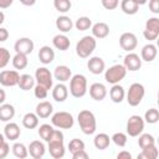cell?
I'll return each instance as SVG.
<instances>
[{
	"label": "cell",
	"mask_w": 159,
	"mask_h": 159,
	"mask_svg": "<svg viewBox=\"0 0 159 159\" xmlns=\"http://www.w3.org/2000/svg\"><path fill=\"white\" fill-rule=\"evenodd\" d=\"M77 122H78V125H80L82 133L86 134V135L93 134L96 132V129H97L96 117H94L93 112H91L88 109H83V111H81L78 113Z\"/></svg>",
	"instance_id": "1"
},
{
	"label": "cell",
	"mask_w": 159,
	"mask_h": 159,
	"mask_svg": "<svg viewBox=\"0 0 159 159\" xmlns=\"http://www.w3.org/2000/svg\"><path fill=\"white\" fill-rule=\"evenodd\" d=\"M96 47H97V40L92 35L83 36L76 43V53L81 58H87L93 53Z\"/></svg>",
	"instance_id": "2"
},
{
	"label": "cell",
	"mask_w": 159,
	"mask_h": 159,
	"mask_svg": "<svg viewBox=\"0 0 159 159\" xmlns=\"http://www.w3.org/2000/svg\"><path fill=\"white\" fill-rule=\"evenodd\" d=\"M87 78L86 76L77 73L70 78V93L75 98H82L87 93Z\"/></svg>",
	"instance_id": "3"
},
{
	"label": "cell",
	"mask_w": 159,
	"mask_h": 159,
	"mask_svg": "<svg viewBox=\"0 0 159 159\" xmlns=\"http://www.w3.org/2000/svg\"><path fill=\"white\" fill-rule=\"evenodd\" d=\"M145 96V88L142 83H132L129 86V89L125 93V98H127V102L129 106L132 107H137L142 103L143 98Z\"/></svg>",
	"instance_id": "4"
},
{
	"label": "cell",
	"mask_w": 159,
	"mask_h": 159,
	"mask_svg": "<svg viewBox=\"0 0 159 159\" xmlns=\"http://www.w3.org/2000/svg\"><path fill=\"white\" fill-rule=\"evenodd\" d=\"M51 124L58 129H71L75 124V119H73V116L71 113L61 111V112L52 113Z\"/></svg>",
	"instance_id": "5"
},
{
	"label": "cell",
	"mask_w": 159,
	"mask_h": 159,
	"mask_svg": "<svg viewBox=\"0 0 159 159\" xmlns=\"http://www.w3.org/2000/svg\"><path fill=\"white\" fill-rule=\"evenodd\" d=\"M127 75V70L123 65H113L109 68L104 70V80L111 84L119 83Z\"/></svg>",
	"instance_id": "6"
},
{
	"label": "cell",
	"mask_w": 159,
	"mask_h": 159,
	"mask_svg": "<svg viewBox=\"0 0 159 159\" xmlns=\"http://www.w3.org/2000/svg\"><path fill=\"white\" fill-rule=\"evenodd\" d=\"M144 119L138 116V114H133L128 118L127 120V134L129 137H138L140 133H143V129H144Z\"/></svg>",
	"instance_id": "7"
},
{
	"label": "cell",
	"mask_w": 159,
	"mask_h": 159,
	"mask_svg": "<svg viewBox=\"0 0 159 159\" xmlns=\"http://www.w3.org/2000/svg\"><path fill=\"white\" fill-rule=\"evenodd\" d=\"M35 81L37 84L46 87L48 91L53 87V76L47 67H39L35 72Z\"/></svg>",
	"instance_id": "8"
},
{
	"label": "cell",
	"mask_w": 159,
	"mask_h": 159,
	"mask_svg": "<svg viewBox=\"0 0 159 159\" xmlns=\"http://www.w3.org/2000/svg\"><path fill=\"white\" fill-rule=\"evenodd\" d=\"M143 36L145 40L154 41L159 36V19L158 17H149L145 22V29L143 31Z\"/></svg>",
	"instance_id": "9"
},
{
	"label": "cell",
	"mask_w": 159,
	"mask_h": 159,
	"mask_svg": "<svg viewBox=\"0 0 159 159\" xmlns=\"http://www.w3.org/2000/svg\"><path fill=\"white\" fill-rule=\"evenodd\" d=\"M20 75L16 70H4L0 72V84L4 87H14L19 83Z\"/></svg>",
	"instance_id": "10"
},
{
	"label": "cell",
	"mask_w": 159,
	"mask_h": 159,
	"mask_svg": "<svg viewBox=\"0 0 159 159\" xmlns=\"http://www.w3.org/2000/svg\"><path fill=\"white\" fill-rule=\"evenodd\" d=\"M119 45L124 51L132 52L138 46V39L133 32H123L119 37Z\"/></svg>",
	"instance_id": "11"
},
{
	"label": "cell",
	"mask_w": 159,
	"mask_h": 159,
	"mask_svg": "<svg viewBox=\"0 0 159 159\" xmlns=\"http://www.w3.org/2000/svg\"><path fill=\"white\" fill-rule=\"evenodd\" d=\"M34 47H35V43L30 37H20L14 43V50L16 53L30 55L34 51Z\"/></svg>",
	"instance_id": "12"
},
{
	"label": "cell",
	"mask_w": 159,
	"mask_h": 159,
	"mask_svg": "<svg viewBox=\"0 0 159 159\" xmlns=\"http://www.w3.org/2000/svg\"><path fill=\"white\" fill-rule=\"evenodd\" d=\"M123 66L125 67L127 71H130V72L138 71L142 67V58L139 57V55H137L134 52H128L124 57Z\"/></svg>",
	"instance_id": "13"
},
{
	"label": "cell",
	"mask_w": 159,
	"mask_h": 159,
	"mask_svg": "<svg viewBox=\"0 0 159 159\" xmlns=\"http://www.w3.org/2000/svg\"><path fill=\"white\" fill-rule=\"evenodd\" d=\"M87 68L93 75H101L106 70V62L102 57L93 56V57H89V60L87 61Z\"/></svg>",
	"instance_id": "14"
},
{
	"label": "cell",
	"mask_w": 159,
	"mask_h": 159,
	"mask_svg": "<svg viewBox=\"0 0 159 159\" xmlns=\"http://www.w3.org/2000/svg\"><path fill=\"white\" fill-rule=\"evenodd\" d=\"M89 96L94 101H103L107 96V88L101 82H94L89 86Z\"/></svg>",
	"instance_id": "15"
},
{
	"label": "cell",
	"mask_w": 159,
	"mask_h": 159,
	"mask_svg": "<svg viewBox=\"0 0 159 159\" xmlns=\"http://www.w3.org/2000/svg\"><path fill=\"white\" fill-rule=\"evenodd\" d=\"M27 150L34 159H41L46 153V147L41 140H32L27 147Z\"/></svg>",
	"instance_id": "16"
},
{
	"label": "cell",
	"mask_w": 159,
	"mask_h": 159,
	"mask_svg": "<svg viewBox=\"0 0 159 159\" xmlns=\"http://www.w3.org/2000/svg\"><path fill=\"white\" fill-rule=\"evenodd\" d=\"M53 78L57 80L58 82H67L70 81V78L72 77V71L68 66L66 65H58L55 67V71H53Z\"/></svg>",
	"instance_id": "17"
},
{
	"label": "cell",
	"mask_w": 159,
	"mask_h": 159,
	"mask_svg": "<svg viewBox=\"0 0 159 159\" xmlns=\"http://www.w3.org/2000/svg\"><path fill=\"white\" fill-rule=\"evenodd\" d=\"M20 134H21V129H20V127H19L17 123L7 122L6 125L4 127V135H5V139H9V140L15 142L16 139H19Z\"/></svg>",
	"instance_id": "18"
},
{
	"label": "cell",
	"mask_w": 159,
	"mask_h": 159,
	"mask_svg": "<svg viewBox=\"0 0 159 159\" xmlns=\"http://www.w3.org/2000/svg\"><path fill=\"white\" fill-rule=\"evenodd\" d=\"M158 55V50H157V46L154 43H147L142 47L140 50V58L142 61H145V62H152L155 60Z\"/></svg>",
	"instance_id": "19"
},
{
	"label": "cell",
	"mask_w": 159,
	"mask_h": 159,
	"mask_svg": "<svg viewBox=\"0 0 159 159\" xmlns=\"http://www.w3.org/2000/svg\"><path fill=\"white\" fill-rule=\"evenodd\" d=\"M91 30H92V36L94 39H106L109 35V26L103 21L93 24L91 26Z\"/></svg>",
	"instance_id": "20"
},
{
	"label": "cell",
	"mask_w": 159,
	"mask_h": 159,
	"mask_svg": "<svg viewBox=\"0 0 159 159\" xmlns=\"http://www.w3.org/2000/svg\"><path fill=\"white\" fill-rule=\"evenodd\" d=\"M68 97V88L62 82H58L56 86L52 87V98L56 102H65Z\"/></svg>",
	"instance_id": "21"
},
{
	"label": "cell",
	"mask_w": 159,
	"mask_h": 159,
	"mask_svg": "<svg viewBox=\"0 0 159 159\" xmlns=\"http://www.w3.org/2000/svg\"><path fill=\"white\" fill-rule=\"evenodd\" d=\"M35 113L37 114L39 118H48L50 116H52L53 113V106L48 102V101H42L40 102L37 106H36V109H35Z\"/></svg>",
	"instance_id": "22"
},
{
	"label": "cell",
	"mask_w": 159,
	"mask_h": 159,
	"mask_svg": "<svg viewBox=\"0 0 159 159\" xmlns=\"http://www.w3.org/2000/svg\"><path fill=\"white\" fill-rule=\"evenodd\" d=\"M37 56H39V60H40L41 63H43V65H50V63L55 60V51L52 50V47L45 45V46L40 47Z\"/></svg>",
	"instance_id": "23"
},
{
	"label": "cell",
	"mask_w": 159,
	"mask_h": 159,
	"mask_svg": "<svg viewBox=\"0 0 159 159\" xmlns=\"http://www.w3.org/2000/svg\"><path fill=\"white\" fill-rule=\"evenodd\" d=\"M52 45H53L55 48H57L60 51H66V50L70 48L71 41L65 34H57L52 39Z\"/></svg>",
	"instance_id": "24"
},
{
	"label": "cell",
	"mask_w": 159,
	"mask_h": 159,
	"mask_svg": "<svg viewBox=\"0 0 159 159\" xmlns=\"http://www.w3.org/2000/svg\"><path fill=\"white\" fill-rule=\"evenodd\" d=\"M56 27L57 30H60L62 34H66V32H70L73 27V21L71 20L70 16L67 15H61L56 19Z\"/></svg>",
	"instance_id": "25"
},
{
	"label": "cell",
	"mask_w": 159,
	"mask_h": 159,
	"mask_svg": "<svg viewBox=\"0 0 159 159\" xmlns=\"http://www.w3.org/2000/svg\"><path fill=\"white\" fill-rule=\"evenodd\" d=\"M109 97H111L112 102H114V103H122L123 99L125 98V91H124V88L119 83L112 84V88L109 89Z\"/></svg>",
	"instance_id": "26"
},
{
	"label": "cell",
	"mask_w": 159,
	"mask_h": 159,
	"mask_svg": "<svg viewBox=\"0 0 159 159\" xmlns=\"http://www.w3.org/2000/svg\"><path fill=\"white\" fill-rule=\"evenodd\" d=\"M15 117V107L10 103L0 104V120L1 122H10Z\"/></svg>",
	"instance_id": "27"
},
{
	"label": "cell",
	"mask_w": 159,
	"mask_h": 159,
	"mask_svg": "<svg viewBox=\"0 0 159 159\" xmlns=\"http://www.w3.org/2000/svg\"><path fill=\"white\" fill-rule=\"evenodd\" d=\"M35 84H36L35 77H32L31 75H27V73L20 75L19 83H17V86L20 87V89H22V91H30V89H32L35 87Z\"/></svg>",
	"instance_id": "28"
},
{
	"label": "cell",
	"mask_w": 159,
	"mask_h": 159,
	"mask_svg": "<svg viewBox=\"0 0 159 159\" xmlns=\"http://www.w3.org/2000/svg\"><path fill=\"white\" fill-rule=\"evenodd\" d=\"M48 152H50V155L55 159H61L65 157V153H66V149H65V145L63 143H48Z\"/></svg>",
	"instance_id": "29"
},
{
	"label": "cell",
	"mask_w": 159,
	"mask_h": 159,
	"mask_svg": "<svg viewBox=\"0 0 159 159\" xmlns=\"http://www.w3.org/2000/svg\"><path fill=\"white\" fill-rule=\"evenodd\" d=\"M109 143H111V138H109V135L106 134V133H98V134H96V137H94V139H93L94 147H96L97 149H99V150L107 149V148L109 147Z\"/></svg>",
	"instance_id": "30"
},
{
	"label": "cell",
	"mask_w": 159,
	"mask_h": 159,
	"mask_svg": "<svg viewBox=\"0 0 159 159\" xmlns=\"http://www.w3.org/2000/svg\"><path fill=\"white\" fill-rule=\"evenodd\" d=\"M22 125L26 129H35L39 127V117L36 113L29 112L22 117Z\"/></svg>",
	"instance_id": "31"
},
{
	"label": "cell",
	"mask_w": 159,
	"mask_h": 159,
	"mask_svg": "<svg viewBox=\"0 0 159 159\" xmlns=\"http://www.w3.org/2000/svg\"><path fill=\"white\" fill-rule=\"evenodd\" d=\"M12 66L15 70H24L29 65V60H27V55L24 53H16L12 58H11Z\"/></svg>",
	"instance_id": "32"
},
{
	"label": "cell",
	"mask_w": 159,
	"mask_h": 159,
	"mask_svg": "<svg viewBox=\"0 0 159 159\" xmlns=\"http://www.w3.org/2000/svg\"><path fill=\"white\" fill-rule=\"evenodd\" d=\"M120 9L125 15H134L139 10V5H137L133 0H122Z\"/></svg>",
	"instance_id": "33"
},
{
	"label": "cell",
	"mask_w": 159,
	"mask_h": 159,
	"mask_svg": "<svg viewBox=\"0 0 159 159\" xmlns=\"http://www.w3.org/2000/svg\"><path fill=\"white\" fill-rule=\"evenodd\" d=\"M138 137H139L138 145L140 147V149H144V148L155 145V138L152 134H149V133H140Z\"/></svg>",
	"instance_id": "34"
},
{
	"label": "cell",
	"mask_w": 159,
	"mask_h": 159,
	"mask_svg": "<svg viewBox=\"0 0 159 159\" xmlns=\"http://www.w3.org/2000/svg\"><path fill=\"white\" fill-rule=\"evenodd\" d=\"M11 150H12V154L16 158H20V159H25L29 155V150H27V148L24 143H19V142L14 143L12 147H11Z\"/></svg>",
	"instance_id": "35"
},
{
	"label": "cell",
	"mask_w": 159,
	"mask_h": 159,
	"mask_svg": "<svg viewBox=\"0 0 159 159\" xmlns=\"http://www.w3.org/2000/svg\"><path fill=\"white\" fill-rule=\"evenodd\" d=\"M158 155H159V152L157 145H152L142 149V152L138 154V159H157Z\"/></svg>",
	"instance_id": "36"
},
{
	"label": "cell",
	"mask_w": 159,
	"mask_h": 159,
	"mask_svg": "<svg viewBox=\"0 0 159 159\" xmlns=\"http://www.w3.org/2000/svg\"><path fill=\"white\" fill-rule=\"evenodd\" d=\"M73 26L78 30V31H86V30H89L91 26H92V20L88 17V16H80L76 22L73 24Z\"/></svg>",
	"instance_id": "37"
},
{
	"label": "cell",
	"mask_w": 159,
	"mask_h": 159,
	"mask_svg": "<svg viewBox=\"0 0 159 159\" xmlns=\"http://www.w3.org/2000/svg\"><path fill=\"white\" fill-rule=\"evenodd\" d=\"M72 2L71 0H53V7L62 14H66L67 11L71 10Z\"/></svg>",
	"instance_id": "38"
},
{
	"label": "cell",
	"mask_w": 159,
	"mask_h": 159,
	"mask_svg": "<svg viewBox=\"0 0 159 159\" xmlns=\"http://www.w3.org/2000/svg\"><path fill=\"white\" fill-rule=\"evenodd\" d=\"M144 122L149 123V124H155L159 120V112L157 108H149L145 113H144Z\"/></svg>",
	"instance_id": "39"
},
{
	"label": "cell",
	"mask_w": 159,
	"mask_h": 159,
	"mask_svg": "<svg viewBox=\"0 0 159 159\" xmlns=\"http://www.w3.org/2000/svg\"><path fill=\"white\" fill-rule=\"evenodd\" d=\"M52 130H53V125L45 123V124H41V125L39 127L37 133H39V135H40V138H41L42 140L47 142L48 138H50V135H51V133H52Z\"/></svg>",
	"instance_id": "40"
},
{
	"label": "cell",
	"mask_w": 159,
	"mask_h": 159,
	"mask_svg": "<svg viewBox=\"0 0 159 159\" xmlns=\"http://www.w3.org/2000/svg\"><path fill=\"white\" fill-rule=\"evenodd\" d=\"M84 142L83 140H81V139H78V138H73V139H71L70 140V143H68V150H70V153L71 154H75V153H77V152H80V150H83L84 149Z\"/></svg>",
	"instance_id": "41"
},
{
	"label": "cell",
	"mask_w": 159,
	"mask_h": 159,
	"mask_svg": "<svg viewBox=\"0 0 159 159\" xmlns=\"http://www.w3.org/2000/svg\"><path fill=\"white\" fill-rule=\"evenodd\" d=\"M111 140H112L117 147L123 148V147H125V144H127V142H128V137H127V134L123 133V132H117V133H114V134L111 137Z\"/></svg>",
	"instance_id": "42"
},
{
	"label": "cell",
	"mask_w": 159,
	"mask_h": 159,
	"mask_svg": "<svg viewBox=\"0 0 159 159\" xmlns=\"http://www.w3.org/2000/svg\"><path fill=\"white\" fill-rule=\"evenodd\" d=\"M10 60H11V56L9 50H6L5 47H0V68H5L9 65Z\"/></svg>",
	"instance_id": "43"
},
{
	"label": "cell",
	"mask_w": 159,
	"mask_h": 159,
	"mask_svg": "<svg viewBox=\"0 0 159 159\" xmlns=\"http://www.w3.org/2000/svg\"><path fill=\"white\" fill-rule=\"evenodd\" d=\"M34 94H35V97L39 98V99H45V98L47 97V94H48V89H47L46 87H43V86L36 83L35 87H34Z\"/></svg>",
	"instance_id": "44"
},
{
	"label": "cell",
	"mask_w": 159,
	"mask_h": 159,
	"mask_svg": "<svg viewBox=\"0 0 159 159\" xmlns=\"http://www.w3.org/2000/svg\"><path fill=\"white\" fill-rule=\"evenodd\" d=\"M63 139H65V137H63V133L61 132V129H53L47 143H63Z\"/></svg>",
	"instance_id": "45"
},
{
	"label": "cell",
	"mask_w": 159,
	"mask_h": 159,
	"mask_svg": "<svg viewBox=\"0 0 159 159\" xmlns=\"http://www.w3.org/2000/svg\"><path fill=\"white\" fill-rule=\"evenodd\" d=\"M102 6L106 10H114L119 5V0H101Z\"/></svg>",
	"instance_id": "46"
},
{
	"label": "cell",
	"mask_w": 159,
	"mask_h": 159,
	"mask_svg": "<svg viewBox=\"0 0 159 159\" xmlns=\"http://www.w3.org/2000/svg\"><path fill=\"white\" fill-rule=\"evenodd\" d=\"M9 153H10V145H9V143L5 140L4 143L0 144V159L6 158V157L9 155Z\"/></svg>",
	"instance_id": "47"
},
{
	"label": "cell",
	"mask_w": 159,
	"mask_h": 159,
	"mask_svg": "<svg viewBox=\"0 0 159 159\" xmlns=\"http://www.w3.org/2000/svg\"><path fill=\"white\" fill-rule=\"evenodd\" d=\"M149 10L153 14H159V0H149Z\"/></svg>",
	"instance_id": "48"
},
{
	"label": "cell",
	"mask_w": 159,
	"mask_h": 159,
	"mask_svg": "<svg viewBox=\"0 0 159 159\" xmlns=\"http://www.w3.org/2000/svg\"><path fill=\"white\" fill-rule=\"evenodd\" d=\"M72 158H73V159H87V158H88V154H87V152L83 149V150H80V152L72 154Z\"/></svg>",
	"instance_id": "49"
},
{
	"label": "cell",
	"mask_w": 159,
	"mask_h": 159,
	"mask_svg": "<svg viewBox=\"0 0 159 159\" xmlns=\"http://www.w3.org/2000/svg\"><path fill=\"white\" fill-rule=\"evenodd\" d=\"M9 39V31L5 27L0 26V42H5Z\"/></svg>",
	"instance_id": "50"
},
{
	"label": "cell",
	"mask_w": 159,
	"mask_h": 159,
	"mask_svg": "<svg viewBox=\"0 0 159 159\" xmlns=\"http://www.w3.org/2000/svg\"><path fill=\"white\" fill-rule=\"evenodd\" d=\"M117 159H132V154L127 150H122L117 154Z\"/></svg>",
	"instance_id": "51"
},
{
	"label": "cell",
	"mask_w": 159,
	"mask_h": 159,
	"mask_svg": "<svg viewBox=\"0 0 159 159\" xmlns=\"http://www.w3.org/2000/svg\"><path fill=\"white\" fill-rule=\"evenodd\" d=\"M14 0H0V9H7L12 5Z\"/></svg>",
	"instance_id": "52"
},
{
	"label": "cell",
	"mask_w": 159,
	"mask_h": 159,
	"mask_svg": "<svg viewBox=\"0 0 159 159\" xmlns=\"http://www.w3.org/2000/svg\"><path fill=\"white\" fill-rule=\"evenodd\" d=\"M20 2L25 6H32V5H35L36 0H20Z\"/></svg>",
	"instance_id": "53"
},
{
	"label": "cell",
	"mask_w": 159,
	"mask_h": 159,
	"mask_svg": "<svg viewBox=\"0 0 159 159\" xmlns=\"http://www.w3.org/2000/svg\"><path fill=\"white\" fill-rule=\"evenodd\" d=\"M5 99H6V93L2 88H0V104L5 103Z\"/></svg>",
	"instance_id": "54"
},
{
	"label": "cell",
	"mask_w": 159,
	"mask_h": 159,
	"mask_svg": "<svg viewBox=\"0 0 159 159\" xmlns=\"http://www.w3.org/2000/svg\"><path fill=\"white\" fill-rule=\"evenodd\" d=\"M133 1H134L137 5H139V6H140V5H144V4H147V1H148V0H133Z\"/></svg>",
	"instance_id": "55"
},
{
	"label": "cell",
	"mask_w": 159,
	"mask_h": 159,
	"mask_svg": "<svg viewBox=\"0 0 159 159\" xmlns=\"http://www.w3.org/2000/svg\"><path fill=\"white\" fill-rule=\"evenodd\" d=\"M4 21H5V14H4V12L0 10V25H1Z\"/></svg>",
	"instance_id": "56"
},
{
	"label": "cell",
	"mask_w": 159,
	"mask_h": 159,
	"mask_svg": "<svg viewBox=\"0 0 159 159\" xmlns=\"http://www.w3.org/2000/svg\"><path fill=\"white\" fill-rule=\"evenodd\" d=\"M4 142H5V135L2 133H0V144L4 143Z\"/></svg>",
	"instance_id": "57"
}]
</instances>
